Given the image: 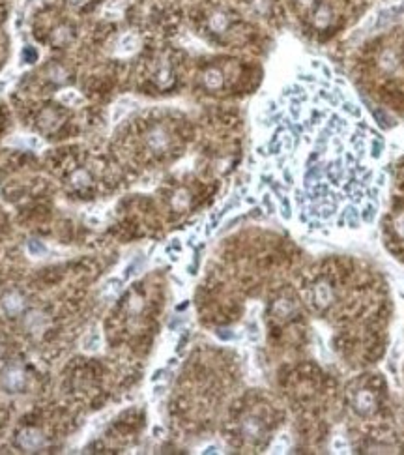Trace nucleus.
<instances>
[{
	"mask_svg": "<svg viewBox=\"0 0 404 455\" xmlns=\"http://www.w3.org/2000/svg\"><path fill=\"white\" fill-rule=\"evenodd\" d=\"M258 128L262 160L258 187L269 210L318 234L357 231L376 219L386 176L384 141L346 81L324 62L311 60L277 98Z\"/></svg>",
	"mask_w": 404,
	"mask_h": 455,
	"instance_id": "f257e3e1",
	"label": "nucleus"
},
{
	"mask_svg": "<svg viewBox=\"0 0 404 455\" xmlns=\"http://www.w3.org/2000/svg\"><path fill=\"white\" fill-rule=\"evenodd\" d=\"M169 142H171V137L167 133V129L161 128V126H155V128H152L146 133V146L152 152H163V150H167Z\"/></svg>",
	"mask_w": 404,
	"mask_h": 455,
	"instance_id": "f03ea898",
	"label": "nucleus"
},
{
	"mask_svg": "<svg viewBox=\"0 0 404 455\" xmlns=\"http://www.w3.org/2000/svg\"><path fill=\"white\" fill-rule=\"evenodd\" d=\"M17 442L26 451H36V449H39L43 446L45 438H43V435L37 429H25L19 433Z\"/></svg>",
	"mask_w": 404,
	"mask_h": 455,
	"instance_id": "7ed1b4c3",
	"label": "nucleus"
},
{
	"mask_svg": "<svg viewBox=\"0 0 404 455\" xmlns=\"http://www.w3.org/2000/svg\"><path fill=\"white\" fill-rule=\"evenodd\" d=\"M2 382H4V388L10 390V392H17L21 388L25 386V373L19 369V367H12L8 369L2 376Z\"/></svg>",
	"mask_w": 404,
	"mask_h": 455,
	"instance_id": "20e7f679",
	"label": "nucleus"
},
{
	"mask_svg": "<svg viewBox=\"0 0 404 455\" xmlns=\"http://www.w3.org/2000/svg\"><path fill=\"white\" fill-rule=\"evenodd\" d=\"M23 308H25V298L19 294V292H8L2 298V309H4V313L17 315L23 311Z\"/></svg>",
	"mask_w": 404,
	"mask_h": 455,
	"instance_id": "39448f33",
	"label": "nucleus"
},
{
	"mask_svg": "<svg viewBox=\"0 0 404 455\" xmlns=\"http://www.w3.org/2000/svg\"><path fill=\"white\" fill-rule=\"evenodd\" d=\"M311 301L318 309H324L326 306H330V304H331V289L326 283H318L316 287H314V289H312Z\"/></svg>",
	"mask_w": 404,
	"mask_h": 455,
	"instance_id": "423d86ee",
	"label": "nucleus"
},
{
	"mask_svg": "<svg viewBox=\"0 0 404 455\" xmlns=\"http://www.w3.org/2000/svg\"><path fill=\"white\" fill-rule=\"evenodd\" d=\"M354 406H355V410H357L359 414L373 412V408H374V395L371 394L369 390H361L359 394L355 395Z\"/></svg>",
	"mask_w": 404,
	"mask_h": 455,
	"instance_id": "0eeeda50",
	"label": "nucleus"
},
{
	"mask_svg": "<svg viewBox=\"0 0 404 455\" xmlns=\"http://www.w3.org/2000/svg\"><path fill=\"white\" fill-rule=\"evenodd\" d=\"M120 292H122V279H116V277L107 279V281L101 285V290H99L101 298H116Z\"/></svg>",
	"mask_w": 404,
	"mask_h": 455,
	"instance_id": "6e6552de",
	"label": "nucleus"
},
{
	"mask_svg": "<svg viewBox=\"0 0 404 455\" xmlns=\"http://www.w3.org/2000/svg\"><path fill=\"white\" fill-rule=\"evenodd\" d=\"M25 326L30 332H42L43 328L47 326V317L43 313H39V311H32L25 319Z\"/></svg>",
	"mask_w": 404,
	"mask_h": 455,
	"instance_id": "1a4fd4ad",
	"label": "nucleus"
},
{
	"mask_svg": "<svg viewBox=\"0 0 404 455\" xmlns=\"http://www.w3.org/2000/svg\"><path fill=\"white\" fill-rule=\"evenodd\" d=\"M137 47H139V37L129 32V34L122 36V40H120V43H118L116 53L118 55H131V53L137 51Z\"/></svg>",
	"mask_w": 404,
	"mask_h": 455,
	"instance_id": "9d476101",
	"label": "nucleus"
},
{
	"mask_svg": "<svg viewBox=\"0 0 404 455\" xmlns=\"http://www.w3.org/2000/svg\"><path fill=\"white\" fill-rule=\"evenodd\" d=\"M241 433H244L245 438H249V440H257L260 437V433H262V425L260 422L255 418H247L241 425Z\"/></svg>",
	"mask_w": 404,
	"mask_h": 455,
	"instance_id": "9b49d317",
	"label": "nucleus"
},
{
	"mask_svg": "<svg viewBox=\"0 0 404 455\" xmlns=\"http://www.w3.org/2000/svg\"><path fill=\"white\" fill-rule=\"evenodd\" d=\"M58 101H60L62 105H66V107H77V105L83 103V96H80L77 90H62L60 94H58Z\"/></svg>",
	"mask_w": 404,
	"mask_h": 455,
	"instance_id": "f8f14e48",
	"label": "nucleus"
},
{
	"mask_svg": "<svg viewBox=\"0 0 404 455\" xmlns=\"http://www.w3.org/2000/svg\"><path fill=\"white\" fill-rule=\"evenodd\" d=\"M202 79H204V85L208 86V88H219V86L223 85V73L215 68L208 69Z\"/></svg>",
	"mask_w": 404,
	"mask_h": 455,
	"instance_id": "ddd939ff",
	"label": "nucleus"
},
{
	"mask_svg": "<svg viewBox=\"0 0 404 455\" xmlns=\"http://www.w3.org/2000/svg\"><path fill=\"white\" fill-rule=\"evenodd\" d=\"M101 347V335L96 330L90 333H86V337L83 339V349L88 352H96Z\"/></svg>",
	"mask_w": 404,
	"mask_h": 455,
	"instance_id": "4468645a",
	"label": "nucleus"
},
{
	"mask_svg": "<svg viewBox=\"0 0 404 455\" xmlns=\"http://www.w3.org/2000/svg\"><path fill=\"white\" fill-rule=\"evenodd\" d=\"M331 23V12L328 6H320L314 13V25L320 26V28H326V26Z\"/></svg>",
	"mask_w": 404,
	"mask_h": 455,
	"instance_id": "2eb2a0df",
	"label": "nucleus"
},
{
	"mask_svg": "<svg viewBox=\"0 0 404 455\" xmlns=\"http://www.w3.org/2000/svg\"><path fill=\"white\" fill-rule=\"evenodd\" d=\"M26 251L30 257H45L47 255V246L39 240H28L26 242Z\"/></svg>",
	"mask_w": 404,
	"mask_h": 455,
	"instance_id": "dca6fc26",
	"label": "nucleus"
},
{
	"mask_svg": "<svg viewBox=\"0 0 404 455\" xmlns=\"http://www.w3.org/2000/svg\"><path fill=\"white\" fill-rule=\"evenodd\" d=\"M13 144H23V146L30 148V150H42L45 146V142L36 135H28V137H23V139H17V141H13Z\"/></svg>",
	"mask_w": 404,
	"mask_h": 455,
	"instance_id": "f3484780",
	"label": "nucleus"
},
{
	"mask_svg": "<svg viewBox=\"0 0 404 455\" xmlns=\"http://www.w3.org/2000/svg\"><path fill=\"white\" fill-rule=\"evenodd\" d=\"M129 105H131V101H129V99H120V101L114 105V109H112L110 120H112V122H120V120L124 118V115L129 111Z\"/></svg>",
	"mask_w": 404,
	"mask_h": 455,
	"instance_id": "a211bd4d",
	"label": "nucleus"
},
{
	"mask_svg": "<svg viewBox=\"0 0 404 455\" xmlns=\"http://www.w3.org/2000/svg\"><path fill=\"white\" fill-rule=\"evenodd\" d=\"M122 8H124V2H118V4H114V2H109V4L103 8V17H107V19H118L120 15H122Z\"/></svg>",
	"mask_w": 404,
	"mask_h": 455,
	"instance_id": "6ab92c4d",
	"label": "nucleus"
},
{
	"mask_svg": "<svg viewBox=\"0 0 404 455\" xmlns=\"http://www.w3.org/2000/svg\"><path fill=\"white\" fill-rule=\"evenodd\" d=\"M191 197H189V193H187V189H178L176 193H174V197H172V204L176 206V208H185L187 204H189Z\"/></svg>",
	"mask_w": 404,
	"mask_h": 455,
	"instance_id": "aec40b11",
	"label": "nucleus"
},
{
	"mask_svg": "<svg viewBox=\"0 0 404 455\" xmlns=\"http://www.w3.org/2000/svg\"><path fill=\"white\" fill-rule=\"evenodd\" d=\"M71 184L75 185V187H86V185L90 184V176H88V172L86 171H77L71 176Z\"/></svg>",
	"mask_w": 404,
	"mask_h": 455,
	"instance_id": "412c9836",
	"label": "nucleus"
},
{
	"mask_svg": "<svg viewBox=\"0 0 404 455\" xmlns=\"http://www.w3.org/2000/svg\"><path fill=\"white\" fill-rule=\"evenodd\" d=\"M37 60V51L32 47V45H26L23 47L21 51V62H25V64H34Z\"/></svg>",
	"mask_w": 404,
	"mask_h": 455,
	"instance_id": "4be33fe9",
	"label": "nucleus"
},
{
	"mask_svg": "<svg viewBox=\"0 0 404 455\" xmlns=\"http://www.w3.org/2000/svg\"><path fill=\"white\" fill-rule=\"evenodd\" d=\"M210 25H212V28H214V30L221 32V30H225V28H227L228 21H227V17H225L223 13H215L214 17L210 19Z\"/></svg>",
	"mask_w": 404,
	"mask_h": 455,
	"instance_id": "5701e85b",
	"label": "nucleus"
},
{
	"mask_svg": "<svg viewBox=\"0 0 404 455\" xmlns=\"http://www.w3.org/2000/svg\"><path fill=\"white\" fill-rule=\"evenodd\" d=\"M51 75V79L55 81V83H64V81L67 79V73H66V69L60 68V66H53L49 71Z\"/></svg>",
	"mask_w": 404,
	"mask_h": 455,
	"instance_id": "b1692460",
	"label": "nucleus"
},
{
	"mask_svg": "<svg viewBox=\"0 0 404 455\" xmlns=\"http://www.w3.org/2000/svg\"><path fill=\"white\" fill-rule=\"evenodd\" d=\"M172 81V77H171V69H169V66H163V69H161L159 73H157V83H159L161 86H167L169 85V83H171Z\"/></svg>",
	"mask_w": 404,
	"mask_h": 455,
	"instance_id": "393cba45",
	"label": "nucleus"
},
{
	"mask_svg": "<svg viewBox=\"0 0 404 455\" xmlns=\"http://www.w3.org/2000/svg\"><path fill=\"white\" fill-rule=\"evenodd\" d=\"M55 43H66L67 40H69V30L67 28H58V30L55 32Z\"/></svg>",
	"mask_w": 404,
	"mask_h": 455,
	"instance_id": "a878e982",
	"label": "nucleus"
},
{
	"mask_svg": "<svg viewBox=\"0 0 404 455\" xmlns=\"http://www.w3.org/2000/svg\"><path fill=\"white\" fill-rule=\"evenodd\" d=\"M382 66H384V68H387V69H393L395 66H397V62H395V56H393L389 51H387L386 55L382 56Z\"/></svg>",
	"mask_w": 404,
	"mask_h": 455,
	"instance_id": "bb28decb",
	"label": "nucleus"
},
{
	"mask_svg": "<svg viewBox=\"0 0 404 455\" xmlns=\"http://www.w3.org/2000/svg\"><path fill=\"white\" fill-rule=\"evenodd\" d=\"M395 229H397V233L404 238V214L397 217V221H395Z\"/></svg>",
	"mask_w": 404,
	"mask_h": 455,
	"instance_id": "cd10ccee",
	"label": "nucleus"
},
{
	"mask_svg": "<svg viewBox=\"0 0 404 455\" xmlns=\"http://www.w3.org/2000/svg\"><path fill=\"white\" fill-rule=\"evenodd\" d=\"M13 79V77H12ZM12 79H0V92H4V90H6V86L10 85V81Z\"/></svg>",
	"mask_w": 404,
	"mask_h": 455,
	"instance_id": "c85d7f7f",
	"label": "nucleus"
},
{
	"mask_svg": "<svg viewBox=\"0 0 404 455\" xmlns=\"http://www.w3.org/2000/svg\"><path fill=\"white\" fill-rule=\"evenodd\" d=\"M26 2V6H28V4H32V2H34V0H25Z\"/></svg>",
	"mask_w": 404,
	"mask_h": 455,
	"instance_id": "c756f323",
	"label": "nucleus"
}]
</instances>
